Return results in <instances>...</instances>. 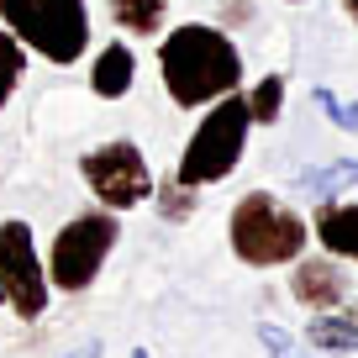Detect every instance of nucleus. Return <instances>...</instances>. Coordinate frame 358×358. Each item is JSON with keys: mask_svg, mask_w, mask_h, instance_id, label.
Returning <instances> with one entry per match:
<instances>
[{"mask_svg": "<svg viewBox=\"0 0 358 358\" xmlns=\"http://www.w3.org/2000/svg\"><path fill=\"white\" fill-rule=\"evenodd\" d=\"M158 69H164V90L169 101L195 111V106H211L222 95H232L243 85V58L237 43L222 27H201L185 22L158 43Z\"/></svg>", "mask_w": 358, "mask_h": 358, "instance_id": "1", "label": "nucleus"}, {"mask_svg": "<svg viewBox=\"0 0 358 358\" xmlns=\"http://www.w3.org/2000/svg\"><path fill=\"white\" fill-rule=\"evenodd\" d=\"M227 243L243 258L248 268H280L295 264L311 243V227L306 216H295L280 195L268 190H248L243 201L232 206V222H227Z\"/></svg>", "mask_w": 358, "mask_h": 358, "instance_id": "2", "label": "nucleus"}, {"mask_svg": "<svg viewBox=\"0 0 358 358\" xmlns=\"http://www.w3.org/2000/svg\"><path fill=\"white\" fill-rule=\"evenodd\" d=\"M248 132H253L248 95L232 90V95L211 101V111L201 116V127L190 132V143H185V153H179L174 179H179V185H190V190H201V185H222V179L243 164Z\"/></svg>", "mask_w": 358, "mask_h": 358, "instance_id": "3", "label": "nucleus"}, {"mask_svg": "<svg viewBox=\"0 0 358 358\" xmlns=\"http://www.w3.org/2000/svg\"><path fill=\"white\" fill-rule=\"evenodd\" d=\"M6 32L22 37L48 64H74L90 48V6L85 0H0Z\"/></svg>", "mask_w": 358, "mask_h": 358, "instance_id": "4", "label": "nucleus"}, {"mask_svg": "<svg viewBox=\"0 0 358 358\" xmlns=\"http://www.w3.org/2000/svg\"><path fill=\"white\" fill-rule=\"evenodd\" d=\"M116 232H122V227H116V211H106V206L64 222L58 237H53V253H48V285H58V290H69V295L90 290V285L101 280L111 248H116Z\"/></svg>", "mask_w": 358, "mask_h": 358, "instance_id": "5", "label": "nucleus"}, {"mask_svg": "<svg viewBox=\"0 0 358 358\" xmlns=\"http://www.w3.org/2000/svg\"><path fill=\"white\" fill-rule=\"evenodd\" d=\"M79 174H85L90 195L106 206V211H132L153 195V174H148V158L137 143L116 137V143L95 148V153L79 158Z\"/></svg>", "mask_w": 358, "mask_h": 358, "instance_id": "6", "label": "nucleus"}, {"mask_svg": "<svg viewBox=\"0 0 358 358\" xmlns=\"http://www.w3.org/2000/svg\"><path fill=\"white\" fill-rule=\"evenodd\" d=\"M48 264L32 243V227L27 222H0V295L22 322H37L48 311Z\"/></svg>", "mask_w": 358, "mask_h": 358, "instance_id": "7", "label": "nucleus"}, {"mask_svg": "<svg viewBox=\"0 0 358 358\" xmlns=\"http://www.w3.org/2000/svg\"><path fill=\"white\" fill-rule=\"evenodd\" d=\"M290 295L306 311H337L348 301V268H337L332 258H295Z\"/></svg>", "mask_w": 358, "mask_h": 358, "instance_id": "8", "label": "nucleus"}, {"mask_svg": "<svg viewBox=\"0 0 358 358\" xmlns=\"http://www.w3.org/2000/svg\"><path fill=\"white\" fill-rule=\"evenodd\" d=\"M311 237L332 258H353L358 264V206L322 201V211H316V222H311Z\"/></svg>", "mask_w": 358, "mask_h": 358, "instance_id": "9", "label": "nucleus"}, {"mask_svg": "<svg viewBox=\"0 0 358 358\" xmlns=\"http://www.w3.org/2000/svg\"><path fill=\"white\" fill-rule=\"evenodd\" d=\"M137 79V53L127 43H106L95 53V69H90V90L101 95V101H122L127 90Z\"/></svg>", "mask_w": 358, "mask_h": 358, "instance_id": "10", "label": "nucleus"}, {"mask_svg": "<svg viewBox=\"0 0 358 358\" xmlns=\"http://www.w3.org/2000/svg\"><path fill=\"white\" fill-rule=\"evenodd\" d=\"M306 343L316 353H358V316H337V311H316L306 327Z\"/></svg>", "mask_w": 358, "mask_h": 358, "instance_id": "11", "label": "nucleus"}, {"mask_svg": "<svg viewBox=\"0 0 358 358\" xmlns=\"http://www.w3.org/2000/svg\"><path fill=\"white\" fill-rule=\"evenodd\" d=\"M111 16L132 37H158L164 27V0H111Z\"/></svg>", "mask_w": 358, "mask_h": 358, "instance_id": "12", "label": "nucleus"}, {"mask_svg": "<svg viewBox=\"0 0 358 358\" xmlns=\"http://www.w3.org/2000/svg\"><path fill=\"white\" fill-rule=\"evenodd\" d=\"M348 185H358V164H353V158L327 164V169H306V174H301V190L316 195V201H332V195L348 190Z\"/></svg>", "mask_w": 358, "mask_h": 358, "instance_id": "13", "label": "nucleus"}, {"mask_svg": "<svg viewBox=\"0 0 358 358\" xmlns=\"http://www.w3.org/2000/svg\"><path fill=\"white\" fill-rule=\"evenodd\" d=\"M248 111H253V127H274L285 111V74H264L253 90H248Z\"/></svg>", "mask_w": 358, "mask_h": 358, "instance_id": "14", "label": "nucleus"}, {"mask_svg": "<svg viewBox=\"0 0 358 358\" xmlns=\"http://www.w3.org/2000/svg\"><path fill=\"white\" fill-rule=\"evenodd\" d=\"M22 69H27V48L16 32H0V111L11 101V90L22 85Z\"/></svg>", "mask_w": 358, "mask_h": 358, "instance_id": "15", "label": "nucleus"}, {"mask_svg": "<svg viewBox=\"0 0 358 358\" xmlns=\"http://www.w3.org/2000/svg\"><path fill=\"white\" fill-rule=\"evenodd\" d=\"M153 190H158V211H164L169 222H185V216L195 211V190H190V185H179V179H158Z\"/></svg>", "mask_w": 358, "mask_h": 358, "instance_id": "16", "label": "nucleus"}, {"mask_svg": "<svg viewBox=\"0 0 358 358\" xmlns=\"http://www.w3.org/2000/svg\"><path fill=\"white\" fill-rule=\"evenodd\" d=\"M258 343L268 348V358H311V353H306V348L295 343L290 332H285V327H274V322H264V327H258Z\"/></svg>", "mask_w": 358, "mask_h": 358, "instance_id": "17", "label": "nucleus"}, {"mask_svg": "<svg viewBox=\"0 0 358 358\" xmlns=\"http://www.w3.org/2000/svg\"><path fill=\"white\" fill-rule=\"evenodd\" d=\"M316 106H322L343 132H358V106L353 101H343V95H332V90H316Z\"/></svg>", "mask_w": 358, "mask_h": 358, "instance_id": "18", "label": "nucleus"}, {"mask_svg": "<svg viewBox=\"0 0 358 358\" xmlns=\"http://www.w3.org/2000/svg\"><path fill=\"white\" fill-rule=\"evenodd\" d=\"M101 353H106V348H101V343H79V348H74V353H58V358H101Z\"/></svg>", "mask_w": 358, "mask_h": 358, "instance_id": "19", "label": "nucleus"}, {"mask_svg": "<svg viewBox=\"0 0 358 358\" xmlns=\"http://www.w3.org/2000/svg\"><path fill=\"white\" fill-rule=\"evenodd\" d=\"M348 16H353V22H358V0H348Z\"/></svg>", "mask_w": 358, "mask_h": 358, "instance_id": "20", "label": "nucleus"}, {"mask_svg": "<svg viewBox=\"0 0 358 358\" xmlns=\"http://www.w3.org/2000/svg\"><path fill=\"white\" fill-rule=\"evenodd\" d=\"M290 6H301V0H290Z\"/></svg>", "mask_w": 358, "mask_h": 358, "instance_id": "21", "label": "nucleus"}, {"mask_svg": "<svg viewBox=\"0 0 358 358\" xmlns=\"http://www.w3.org/2000/svg\"><path fill=\"white\" fill-rule=\"evenodd\" d=\"M0 301H6V295H0Z\"/></svg>", "mask_w": 358, "mask_h": 358, "instance_id": "22", "label": "nucleus"}, {"mask_svg": "<svg viewBox=\"0 0 358 358\" xmlns=\"http://www.w3.org/2000/svg\"><path fill=\"white\" fill-rule=\"evenodd\" d=\"M353 316H358V311H353Z\"/></svg>", "mask_w": 358, "mask_h": 358, "instance_id": "23", "label": "nucleus"}]
</instances>
